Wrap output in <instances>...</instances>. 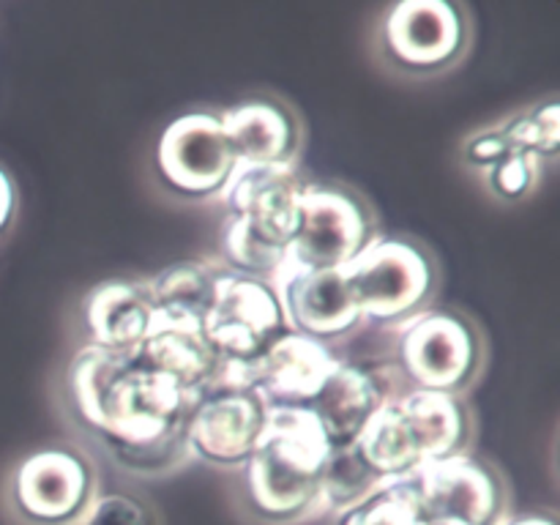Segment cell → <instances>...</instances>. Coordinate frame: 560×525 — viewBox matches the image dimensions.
Returning <instances> with one entry per match:
<instances>
[{
	"label": "cell",
	"instance_id": "obj_3",
	"mask_svg": "<svg viewBox=\"0 0 560 525\" xmlns=\"http://www.w3.org/2000/svg\"><path fill=\"white\" fill-rule=\"evenodd\" d=\"M339 271L361 320L370 326H405L427 310L435 288L430 257L402 238H372V244Z\"/></svg>",
	"mask_w": 560,
	"mask_h": 525
},
{
	"label": "cell",
	"instance_id": "obj_13",
	"mask_svg": "<svg viewBox=\"0 0 560 525\" xmlns=\"http://www.w3.org/2000/svg\"><path fill=\"white\" fill-rule=\"evenodd\" d=\"M304 186L293 164H238L222 197L230 217L246 219L266 238L290 252Z\"/></svg>",
	"mask_w": 560,
	"mask_h": 525
},
{
	"label": "cell",
	"instance_id": "obj_25",
	"mask_svg": "<svg viewBox=\"0 0 560 525\" xmlns=\"http://www.w3.org/2000/svg\"><path fill=\"white\" fill-rule=\"evenodd\" d=\"M74 525H156L151 509L135 495L126 492H109L96 495Z\"/></svg>",
	"mask_w": 560,
	"mask_h": 525
},
{
	"label": "cell",
	"instance_id": "obj_6",
	"mask_svg": "<svg viewBox=\"0 0 560 525\" xmlns=\"http://www.w3.org/2000/svg\"><path fill=\"white\" fill-rule=\"evenodd\" d=\"M372 238L370 213L359 197L337 186L306 184L288 255L310 268H345Z\"/></svg>",
	"mask_w": 560,
	"mask_h": 525
},
{
	"label": "cell",
	"instance_id": "obj_14",
	"mask_svg": "<svg viewBox=\"0 0 560 525\" xmlns=\"http://www.w3.org/2000/svg\"><path fill=\"white\" fill-rule=\"evenodd\" d=\"M405 394L394 388L388 370L383 375L364 364L339 361L337 370L328 375L317 397L310 402V410L315 413L328 446L345 448L359 441L364 427L383 405Z\"/></svg>",
	"mask_w": 560,
	"mask_h": 525
},
{
	"label": "cell",
	"instance_id": "obj_15",
	"mask_svg": "<svg viewBox=\"0 0 560 525\" xmlns=\"http://www.w3.org/2000/svg\"><path fill=\"white\" fill-rule=\"evenodd\" d=\"M339 361L328 345L299 331H284L257 359V394L268 408H310Z\"/></svg>",
	"mask_w": 560,
	"mask_h": 525
},
{
	"label": "cell",
	"instance_id": "obj_17",
	"mask_svg": "<svg viewBox=\"0 0 560 525\" xmlns=\"http://www.w3.org/2000/svg\"><path fill=\"white\" fill-rule=\"evenodd\" d=\"M153 304L145 282L113 279L93 290L82 306L91 345L131 355L151 331Z\"/></svg>",
	"mask_w": 560,
	"mask_h": 525
},
{
	"label": "cell",
	"instance_id": "obj_22",
	"mask_svg": "<svg viewBox=\"0 0 560 525\" xmlns=\"http://www.w3.org/2000/svg\"><path fill=\"white\" fill-rule=\"evenodd\" d=\"M222 252L233 266V273L255 279H271L277 268L288 260V249L252 228L246 219L230 217L222 233Z\"/></svg>",
	"mask_w": 560,
	"mask_h": 525
},
{
	"label": "cell",
	"instance_id": "obj_8",
	"mask_svg": "<svg viewBox=\"0 0 560 525\" xmlns=\"http://www.w3.org/2000/svg\"><path fill=\"white\" fill-rule=\"evenodd\" d=\"M268 282L282 306L288 331H299L328 345L331 339H342L364 326L339 268L301 266L288 255Z\"/></svg>",
	"mask_w": 560,
	"mask_h": 525
},
{
	"label": "cell",
	"instance_id": "obj_23",
	"mask_svg": "<svg viewBox=\"0 0 560 525\" xmlns=\"http://www.w3.org/2000/svg\"><path fill=\"white\" fill-rule=\"evenodd\" d=\"M339 525H421L413 476L383 485L366 501L339 514Z\"/></svg>",
	"mask_w": 560,
	"mask_h": 525
},
{
	"label": "cell",
	"instance_id": "obj_20",
	"mask_svg": "<svg viewBox=\"0 0 560 525\" xmlns=\"http://www.w3.org/2000/svg\"><path fill=\"white\" fill-rule=\"evenodd\" d=\"M217 279L219 271L202 262H180V266L164 268L151 282H145L153 317L202 326L217 295Z\"/></svg>",
	"mask_w": 560,
	"mask_h": 525
},
{
	"label": "cell",
	"instance_id": "obj_19",
	"mask_svg": "<svg viewBox=\"0 0 560 525\" xmlns=\"http://www.w3.org/2000/svg\"><path fill=\"white\" fill-rule=\"evenodd\" d=\"M421 468L468 452L470 416L459 397L432 392H408L399 397Z\"/></svg>",
	"mask_w": 560,
	"mask_h": 525
},
{
	"label": "cell",
	"instance_id": "obj_21",
	"mask_svg": "<svg viewBox=\"0 0 560 525\" xmlns=\"http://www.w3.org/2000/svg\"><path fill=\"white\" fill-rule=\"evenodd\" d=\"M383 485H388V479H381L370 465L364 463V457L359 454L355 446L345 448H331L326 459V468H323V481H320V506L334 509V512H348L355 503L366 501L372 492L381 490Z\"/></svg>",
	"mask_w": 560,
	"mask_h": 525
},
{
	"label": "cell",
	"instance_id": "obj_18",
	"mask_svg": "<svg viewBox=\"0 0 560 525\" xmlns=\"http://www.w3.org/2000/svg\"><path fill=\"white\" fill-rule=\"evenodd\" d=\"M224 137L238 164H293L299 126L273 102H246L219 115Z\"/></svg>",
	"mask_w": 560,
	"mask_h": 525
},
{
	"label": "cell",
	"instance_id": "obj_7",
	"mask_svg": "<svg viewBox=\"0 0 560 525\" xmlns=\"http://www.w3.org/2000/svg\"><path fill=\"white\" fill-rule=\"evenodd\" d=\"M421 525H501V479L479 459L459 454L413 476Z\"/></svg>",
	"mask_w": 560,
	"mask_h": 525
},
{
	"label": "cell",
	"instance_id": "obj_29",
	"mask_svg": "<svg viewBox=\"0 0 560 525\" xmlns=\"http://www.w3.org/2000/svg\"><path fill=\"white\" fill-rule=\"evenodd\" d=\"M501 525H558L552 517H541V514H525L517 520H503Z\"/></svg>",
	"mask_w": 560,
	"mask_h": 525
},
{
	"label": "cell",
	"instance_id": "obj_12",
	"mask_svg": "<svg viewBox=\"0 0 560 525\" xmlns=\"http://www.w3.org/2000/svg\"><path fill=\"white\" fill-rule=\"evenodd\" d=\"M383 38L399 66L432 71L448 66L463 52L468 27L457 5L446 0H405L386 16Z\"/></svg>",
	"mask_w": 560,
	"mask_h": 525
},
{
	"label": "cell",
	"instance_id": "obj_26",
	"mask_svg": "<svg viewBox=\"0 0 560 525\" xmlns=\"http://www.w3.org/2000/svg\"><path fill=\"white\" fill-rule=\"evenodd\" d=\"M539 167V159L528 156V153H512L509 159L498 162L495 167L487 170V180L495 189V195L506 197V200H520L536 186Z\"/></svg>",
	"mask_w": 560,
	"mask_h": 525
},
{
	"label": "cell",
	"instance_id": "obj_1",
	"mask_svg": "<svg viewBox=\"0 0 560 525\" xmlns=\"http://www.w3.org/2000/svg\"><path fill=\"white\" fill-rule=\"evenodd\" d=\"M69 394L77 416L109 452L145 448L186 430L195 394L145 372L131 355L88 345L69 364Z\"/></svg>",
	"mask_w": 560,
	"mask_h": 525
},
{
	"label": "cell",
	"instance_id": "obj_4",
	"mask_svg": "<svg viewBox=\"0 0 560 525\" xmlns=\"http://www.w3.org/2000/svg\"><path fill=\"white\" fill-rule=\"evenodd\" d=\"M399 375L413 392L457 397L476 375L479 339L474 326L454 312L424 310L399 326Z\"/></svg>",
	"mask_w": 560,
	"mask_h": 525
},
{
	"label": "cell",
	"instance_id": "obj_10",
	"mask_svg": "<svg viewBox=\"0 0 560 525\" xmlns=\"http://www.w3.org/2000/svg\"><path fill=\"white\" fill-rule=\"evenodd\" d=\"M156 162L164 184L186 197L222 195L238 167L222 120L211 113H189L173 120L159 140Z\"/></svg>",
	"mask_w": 560,
	"mask_h": 525
},
{
	"label": "cell",
	"instance_id": "obj_11",
	"mask_svg": "<svg viewBox=\"0 0 560 525\" xmlns=\"http://www.w3.org/2000/svg\"><path fill=\"white\" fill-rule=\"evenodd\" d=\"M268 405L257 392L202 394L186 419V443L191 457L213 465H246L260 443Z\"/></svg>",
	"mask_w": 560,
	"mask_h": 525
},
{
	"label": "cell",
	"instance_id": "obj_28",
	"mask_svg": "<svg viewBox=\"0 0 560 525\" xmlns=\"http://www.w3.org/2000/svg\"><path fill=\"white\" fill-rule=\"evenodd\" d=\"M11 213H14V186H11L9 175L0 170V233L9 228Z\"/></svg>",
	"mask_w": 560,
	"mask_h": 525
},
{
	"label": "cell",
	"instance_id": "obj_24",
	"mask_svg": "<svg viewBox=\"0 0 560 525\" xmlns=\"http://www.w3.org/2000/svg\"><path fill=\"white\" fill-rule=\"evenodd\" d=\"M506 137L517 153H528V156L552 159L560 148V107L558 102L545 104V107L534 109V113L523 115V118L509 120Z\"/></svg>",
	"mask_w": 560,
	"mask_h": 525
},
{
	"label": "cell",
	"instance_id": "obj_27",
	"mask_svg": "<svg viewBox=\"0 0 560 525\" xmlns=\"http://www.w3.org/2000/svg\"><path fill=\"white\" fill-rule=\"evenodd\" d=\"M512 153H517L512 148V142H509L506 137V129H487L481 131V135H476L474 140H468V145H465V159H468V164H474L476 170H490L495 167L498 162H503V159H509Z\"/></svg>",
	"mask_w": 560,
	"mask_h": 525
},
{
	"label": "cell",
	"instance_id": "obj_9",
	"mask_svg": "<svg viewBox=\"0 0 560 525\" xmlns=\"http://www.w3.org/2000/svg\"><path fill=\"white\" fill-rule=\"evenodd\" d=\"M96 498L93 470L82 454L47 448L25 457L11 481V503L31 525H74Z\"/></svg>",
	"mask_w": 560,
	"mask_h": 525
},
{
	"label": "cell",
	"instance_id": "obj_5",
	"mask_svg": "<svg viewBox=\"0 0 560 525\" xmlns=\"http://www.w3.org/2000/svg\"><path fill=\"white\" fill-rule=\"evenodd\" d=\"M284 331L282 306L268 279L219 273L202 334L222 359L257 361Z\"/></svg>",
	"mask_w": 560,
	"mask_h": 525
},
{
	"label": "cell",
	"instance_id": "obj_2",
	"mask_svg": "<svg viewBox=\"0 0 560 525\" xmlns=\"http://www.w3.org/2000/svg\"><path fill=\"white\" fill-rule=\"evenodd\" d=\"M331 454L310 408H268L266 430L246 459V498L266 523H295L320 506V481Z\"/></svg>",
	"mask_w": 560,
	"mask_h": 525
},
{
	"label": "cell",
	"instance_id": "obj_16",
	"mask_svg": "<svg viewBox=\"0 0 560 525\" xmlns=\"http://www.w3.org/2000/svg\"><path fill=\"white\" fill-rule=\"evenodd\" d=\"M140 370L156 372L197 397L219 364V353L202 334V326L151 317V331L131 353Z\"/></svg>",
	"mask_w": 560,
	"mask_h": 525
}]
</instances>
